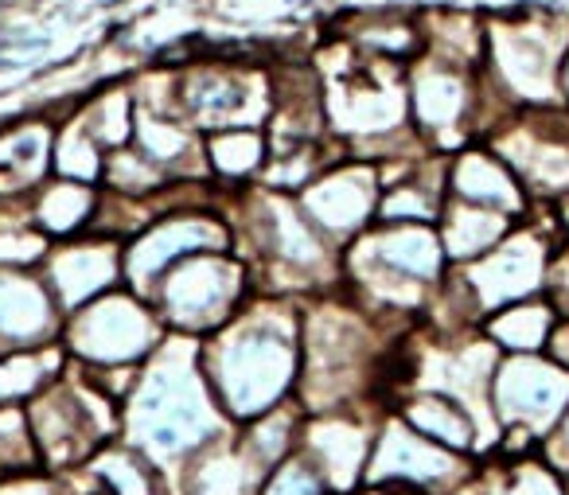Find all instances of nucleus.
<instances>
[{"mask_svg":"<svg viewBox=\"0 0 569 495\" xmlns=\"http://www.w3.org/2000/svg\"><path fill=\"white\" fill-rule=\"evenodd\" d=\"M234 429L214 390L203 375V363L191 347H168L160 352L129 386L121 402V445L141 453L168 487L176 484L180 468L211 440Z\"/></svg>","mask_w":569,"mask_h":495,"instance_id":"f257e3e1","label":"nucleus"},{"mask_svg":"<svg viewBox=\"0 0 569 495\" xmlns=\"http://www.w3.org/2000/svg\"><path fill=\"white\" fill-rule=\"evenodd\" d=\"M203 375L230 425H246L284 406L301 383V347L293 324L277 320L273 313L238 324L234 331L214 339L203 359Z\"/></svg>","mask_w":569,"mask_h":495,"instance_id":"f03ea898","label":"nucleus"},{"mask_svg":"<svg viewBox=\"0 0 569 495\" xmlns=\"http://www.w3.org/2000/svg\"><path fill=\"white\" fill-rule=\"evenodd\" d=\"M110 394L67 386L59 378L28 402V425H32L43 472L63 476L82 468L90 464V456L121 437V414H110Z\"/></svg>","mask_w":569,"mask_h":495,"instance_id":"7ed1b4c3","label":"nucleus"},{"mask_svg":"<svg viewBox=\"0 0 569 495\" xmlns=\"http://www.w3.org/2000/svg\"><path fill=\"white\" fill-rule=\"evenodd\" d=\"M476 464L460 453L433 445L421 433H413L398 414L382 417L375 433L371 464H367V487H413L426 495H457L472 484Z\"/></svg>","mask_w":569,"mask_h":495,"instance_id":"20e7f679","label":"nucleus"},{"mask_svg":"<svg viewBox=\"0 0 569 495\" xmlns=\"http://www.w3.org/2000/svg\"><path fill=\"white\" fill-rule=\"evenodd\" d=\"M160 339L157 316L133 297H98L79 308L71 324V347L94 367H137Z\"/></svg>","mask_w":569,"mask_h":495,"instance_id":"39448f33","label":"nucleus"},{"mask_svg":"<svg viewBox=\"0 0 569 495\" xmlns=\"http://www.w3.org/2000/svg\"><path fill=\"white\" fill-rule=\"evenodd\" d=\"M375 433L379 422L348 414H309L301 425V445L297 453L317 468L328 495H359L371 464Z\"/></svg>","mask_w":569,"mask_h":495,"instance_id":"423d86ee","label":"nucleus"},{"mask_svg":"<svg viewBox=\"0 0 569 495\" xmlns=\"http://www.w3.org/2000/svg\"><path fill=\"white\" fill-rule=\"evenodd\" d=\"M569 402V378L546 363L515 359L491 383V409L507 433H527L530 440L546 437Z\"/></svg>","mask_w":569,"mask_h":495,"instance_id":"0eeeda50","label":"nucleus"},{"mask_svg":"<svg viewBox=\"0 0 569 495\" xmlns=\"http://www.w3.org/2000/svg\"><path fill=\"white\" fill-rule=\"evenodd\" d=\"M160 308L172 324L188 331L211 328L234 308L238 269L214 258H188L160 274Z\"/></svg>","mask_w":569,"mask_h":495,"instance_id":"6e6552de","label":"nucleus"},{"mask_svg":"<svg viewBox=\"0 0 569 495\" xmlns=\"http://www.w3.org/2000/svg\"><path fill=\"white\" fill-rule=\"evenodd\" d=\"M269 472L238 440V425L180 468L172 495H258Z\"/></svg>","mask_w":569,"mask_h":495,"instance_id":"1a4fd4ad","label":"nucleus"},{"mask_svg":"<svg viewBox=\"0 0 569 495\" xmlns=\"http://www.w3.org/2000/svg\"><path fill=\"white\" fill-rule=\"evenodd\" d=\"M56 328V300L40 281L0 274V352L17 355L40 347Z\"/></svg>","mask_w":569,"mask_h":495,"instance_id":"9d476101","label":"nucleus"},{"mask_svg":"<svg viewBox=\"0 0 569 495\" xmlns=\"http://www.w3.org/2000/svg\"><path fill=\"white\" fill-rule=\"evenodd\" d=\"M398 417L410 425L413 433H421L433 445L449 448V453H483L480 425L476 417L460 406L449 394H410V398L398 406Z\"/></svg>","mask_w":569,"mask_h":495,"instance_id":"9b49d317","label":"nucleus"},{"mask_svg":"<svg viewBox=\"0 0 569 495\" xmlns=\"http://www.w3.org/2000/svg\"><path fill=\"white\" fill-rule=\"evenodd\" d=\"M113 258L106 250H71L51 266V289L63 308H87L110 285Z\"/></svg>","mask_w":569,"mask_h":495,"instance_id":"f8f14e48","label":"nucleus"},{"mask_svg":"<svg viewBox=\"0 0 569 495\" xmlns=\"http://www.w3.org/2000/svg\"><path fill=\"white\" fill-rule=\"evenodd\" d=\"M476 484L483 487V495H566V479L546 461H535V456L507 461L496 472V479H488L476 468Z\"/></svg>","mask_w":569,"mask_h":495,"instance_id":"ddd939ff","label":"nucleus"},{"mask_svg":"<svg viewBox=\"0 0 569 495\" xmlns=\"http://www.w3.org/2000/svg\"><path fill=\"white\" fill-rule=\"evenodd\" d=\"M43 472L40 448H36L32 425L24 406H0V479Z\"/></svg>","mask_w":569,"mask_h":495,"instance_id":"4468645a","label":"nucleus"},{"mask_svg":"<svg viewBox=\"0 0 569 495\" xmlns=\"http://www.w3.org/2000/svg\"><path fill=\"white\" fill-rule=\"evenodd\" d=\"M56 383V367H43L40 355H0V406H28Z\"/></svg>","mask_w":569,"mask_h":495,"instance_id":"2eb2a0df","label":"nucleus"},{"mask_svg":"<svg viewBox=\"0 0 569 495\" xmlns=\"http://www.w3.org/2000/svg\"><path fill=\"white\" fill-rule=\"evenodd\" d=\"M258 495H328V487H325V479L317 476V468H312L301 453H293L289 461L269 472Z\"/></svg>","mask_w":569,"mask_h":495,"instance_id":"dca6fc26","label":"nucleus"},{"mask_svg":"<svg viewBox=\"0 0 569 495\" xmlns=\"http://www.w3.org/2000/svg\"><path fill=\"white\" fill-rule=\"evenodd\" d=\"M542 328H546V320L538 313H511L507 320L496 324L499 339H507V344H515V347H535L538 339H542Z\"/></svg>","mask_w":569,"mask_h":495,"instance_id":"f3484780","label":"nucleus"},{"mask_svg":"<svg viewBox=\"0 0 569 495\" xmlns=\"http://www.w3.org/2000/svg\"><path fill=\"white\" fill-rule=\"evenodd\" d=\"M0 495H63V487L51 472H28V476L0 479Z\"/></svg>","mask_w":569,"mask_h":495,"instance_id":"a211bd4d","label":"nucleus"},{"mask_svg":"<svg viewBox=\"0 0 569 495\" xmlns=\"http://www.w3.org/2000/svg\"><path fill=\"white\" fill-rule=\"evenodd\" d=\"M542 461L550 464V468L558 472L561 479H569V409H566V417H561L558 440H550V445H546V456H542Z\"/></svg>","mask_w":569,"mask_h":495,"instance_id":"6ab92c4d","label":"nucleus"},{"mask_svg":"<svg viewBox=\"0 0 569 495\" xmlns=\"http://www.w3.org/2000/svg\"><path fill=\"white\" fill-rule=\"evenodd\" d=\"M359 495H426V492H413V487H367Z\"/></svg>","mask_w":569,"mask_h":495,"instance_id":"aec40b11","label":"nucleus"},{"mask_svg":"<svg viewBox=\"0 0 569 495\" xmlns=\"http://www.w3.org/2000/svg\"><path fill=\"white\" fill-rule=\"evenodd\" d=\"M566 495H569V479H566Z\"/></svg>","mask_w":569,"mask_h":495,"instance_id":"412c9836","label":"nucleus"}]
</instances>
